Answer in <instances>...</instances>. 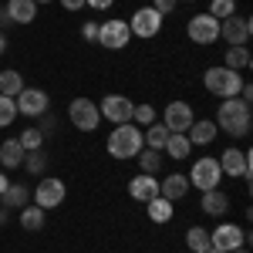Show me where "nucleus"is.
Segmentation results:
<instances>
[{
	"instance_id": "f257e3e1",
	"label": "nucleus",
	"mask_w": 253,
	"mask_h": 253,
	"mask_svg": "<svg viewBox=\"0 0 253 253\" xmlns=\"http://www.w3.org/2000/svg\"><path fill=\"white\" fill-rule=\"evenodd\" d=\"M213 122H216L219 132H226V135H233V138L250 135V128H253L250 101H243V98H226V101L219 105V112H216Z\"/></svg>"
},
{
	"instance_id": "f03ea898",
	"label": "nucleus",
	"mask_w": 253,
	"mask_h": 253,
	"mask_svg": "<svg viewBox=\"0 0 253 253\" xmlns=\"http://www.w3.org/2000/svg\"><path fill=\"white\" fill-rule=\"evenodd\" d=\"M105 149H108L112 159H135L138 152H142V128L132 125V122L115 125L112 135H108V142H105Z\"/></svg>"
},
{
	"instance_id": "7ed1b4c3",
	"label": "nucleus",
	"mask_w": 253,
	"mask_h": 253,
	"mask_svg": "<svg viewBox=\"0 0 253 253\" xmlns=\"http://www.w3.org/2000/svg\"><path fill=\"white\" fill-rule=\"evenodd\" d=\"M203 84H206V91L216 95V98H236L240 88H243V75H240V71H230L226 64H216V68H206Z\"/></svg>"
},
{
	"instance_id": "20e7f679",
	"label": "nucleus",
	"mask_w": 253,
	"mask_h": 253,
	"mask_svg": "<svg viewBox=\"0 0 253 253\" xmlns=\"http://www.w3.org/2000/svg\"><path fill=\"white\" fill-rule=\"evenodd\" d=\"M247 240H250V233H247L243 226H236V223H219L213 233H210V247L219 250V253H233V250H240Z\"/></svg>"
},
{
	"instance_id": "39448f33",
	"label": "nucleus",
	"mask_w": 253,
	"mask_h": 253,
	"mask_svg": "<svg viewBox=\"0 0 253 253\" xmlns=\"http://www.w3.org/2000/svg\"><path fill=\"white\" fill-rule=\"evenodd\" d=\"M68 115H71V125L78 132H95L98 122H101V112H98V101L91 98H75L68 105Z\"/></svg>"
},
{
	"instance_id": "423d86ee",
	"label": "nucleus",
	"mask_w": 253,
	"mask_h": 253,
	"mask_svg": "<svg viewBox=\"0 0 253 253\" xmlns=\"http://www.w3.org/2000/svg\"><path fill=\"white\" fill-rule=\"evenodd\" d=\"M189 186H196V189H219V179H223V172H219V162L216 159H196L193 162V169H189Z\"/></svg>"
},
{
	"instance_id": "0eeeda50",
	"label": "nucleus",
	"mask_w": 253,
	"mask_h": 253,
	"mask_svg": "<svg viewBox=\"0 0 253 253\" xmlns=\"http://www.w3.org/2000/svg\"><path fill=\"white\" fill-rule=\"evenodd\" d=\"M64 196H68L64 179L47 175V179H41L38 189H34V206H41V210H58L61 203H64Z\"/></svg>"
},
{
	"instance_id": "6e6552de",
	"label": "nucleus",
	"mask_w": 253,
	"mask_h": 253,
	"mask_svg": "<svg viewBox=\"0 0 253 253\" xmlns=\"http://www.w3.org/2000/svg\"><path fill=\"white\" fill-rule=\"evenodd\" d=\"M250 34H253V24H250V17H243V14H233V17L219 20V38L226 41L230 47H247Z\"/></svg>"
},
{
	"instance_id": "1a4fd4ad",
	"label": "nucleus",
	"mask_w": 253,
	"mask_h": 253,
	"mask_svg": "<svg viewBox=\"0 0 253 253\" xmlns=\"http://www.w3.org/2000/svg\"><path fill=\"white\" fill-rule=\"evenodd\" d=\"M98 112H101V118H108L112 125H125V122H132L135 101L125 98V95H105L101 105H98Z\"/></svg>"
},
{
	"instance_id": "9d476101",
	"label": "nucleus",
	"mask_w": 253,
	"mask_h": 253,
	"mask_svg": "<svg viewBox=\"0 0 253 253\" xmlns=\"http://www.w3.org/2000/svg\"><path fill=\"white\" fill-rule=\"evenodd\" d=\"M128 31H132V38H156L159 31H162V14H159L156 7H138L132 20H128Z\"/></svg>"
},
{
	"instance_id": "9b49d317",
	"label": "nucleus",
	"mask_w": 253,
	"mask_h": 253,
	"mask_svg": "<svg viewBox=\"0 0 253 253\" xmlns=\"http://www.w3.org/2000/svg\"><path fill=\"white\" fill-rule=\"evenodd\" d=\"M128 41H132L128 20H105V24L98 27V44L108 47V51H122V47H128Z\"/></svg>"
},
{
	"instance_id": "f8f14e48",
	"label": "nucleus",
	"mask_w": 253,
	"mask_h": 253,
	"mask_svg": "<svg viewBox=\"0 0 253 253\" xmlns=\"http://www.w3.org/2000/svg\"><path fill=\"white\" fill-rule=\"evenodd\" d=\"M14 101H17V112H20V115H27V118L47 115V108H51V98H47L44 88H24Z\"/></svg>"
},
{
	"instance_id": "ddd939ff",
	"label": "nucleus",
	"mask_w": 253,
	"mask_h": 253,
	"mask_svg": "<svg viewBox=\"0 0 253 253\" xmlns=\"http://www.w3.org/2000/svg\"><path fill=\"white\" fill-rule=\"evenodd\" d=\"M216 162H219V172L233 175V179H250V152H243L236 145L223 149V156L216 159Z\"/></svg>"
},
{
	"instance_id": "4468645a",
	"label": "nucleus",
	"mask_w": 253,
	"mask_h": 253,
	"mask_svg": "<svg viewBox=\"0 0 253 253\" xmlns=\"http://www.w3.org/2000/svg\"><path fill=\"white\" fill-rule=\"evenodd\" d=\"M193 122H196V115H193V105L189 101H169L166 112H162V125L169 132H186Z\"/></svg>"
},
{
	"instance_id": "2eb2a0df",
	"label": "nucleus",
	"mask_w": 253,
	"mask_h": 253,
	"mask_svg": "<svg viewBox=\"0 0 253 253\" xmlns=\"http://www.w3.org/2000/svg\"><path fill=\"white\" fill-rule=\"evenodd\" d=\"M186 34L193 44H213V41H219V20L210 17V14H196L186 27Z\"/></svg>"
},
{
	"instance_id": "dca6fc26",
	"label": "nucleus",
	"mask_w": 253,
	"mask_h": 253,
	"mask_svg": "<svg viewBox=\"0 0 253 253\" xmlns=\"http://www.w3.org/2000/svg\"><path fill=\"white\" fill-rule=\"evenodd\" d=\"M128 196L138 199V203H149V199H156L159 196V179L149 172H138L135 179H128Z\"/></svg>"
},
{
	"instance_id": "f3484780",
	"label": "nucleus",
	"mask_w": 253,
	"mask_h": 253,
	"mask_svg": "<svg viewBox=\"0 0 253 253\" xmlns=\"http://www.w3.org/2000/svg\"><path fill=\"white\" fill-rule=\"evenodd\" d=\"M189 189H193V186H189V179H186L182 172H172V175H166V179L159 182V196H162V199H169V203L186 199Z\"/></svg>"
},
{
	"instance_id": "a211bd4d",
	"label": "nucleus",
	"mask_w": 253,
	"mask_h": 253,
	"mask_svg": "<svg viewBox=\"0 0 253 253\" xmlns=\"http://www.w3.org/2000/svg\"><path fill=\"white\" fill-rule=\"evenodd\" d=\"M216 135H219V128H216V122H210V118H199V122H193V125L186 128L189 145H210Z\"/></svg>"
},
{
	"instance_id": "6ab92c4d",
	"label": "nucleus",
	"mask_w": 253,
	"mask_h": 253,
	"mask_svg": "<svg viewBox=\"0 0 253 253\" xmlns=\"http://www.w3.org/2000/svg\"><path fill=\"white\" fill-rule=\"evenodd\" d=\"M199 210H203L206 216H226V210H230V196L223 193V189H206Z\"/></svg>"
},
{
	"instance_id": "aec40b11",
	"label": "nucleus",
	"mask_w": 253,
	"mask_h": 253,
	"mask_svg": "<svg viewBox=\"0 0 253 253\" xmlns=\"http://www.w3.org/2000/svg\"><path fill=\"white\" fill-rule=\"evenodd\" d=\"M7 17L10 24H31V20L38 17V3L34 0H7Z\"/></svg>"
},
{
	"instance_id": "412c9836",
	"label": "nucleus",
	"mask_w": 253,
	"mask_h": 253,
	"mask_svg": "<svg viewBox=\"0 0 253 253\" xmlns=\"http://www.w3.org/2000/svg\"><path fill=\"white\" fill-rule=\"evenodd\" d=\"M27 199H31V189H27V186H20V182H10V186L0 193L3 210H24V206H27Z\"/></svg>"
},
{
	"instance_id": "4be33fe9",
	"label": "nucleus",
	"mask_w": 253,
	"mask_h": 253,
	"mask_svg": "<svg viewBox=\"0 0 253 253\" xmlns=\"http://www.w3.org/2000/svg\"><path fill=\"white\" fill-rule=\"evenodd\" d=\"M24 145H20L17 138H7L3 145H0V166L3 169H17V166H24Z\"/></svg>"
},
{
	"instance_id": "5701e85b",
	"label": "nucleus",
	"mask_w": 253,
	"mask_h": 253,
	"mask_svg": "<svg viewBox=\"0 0 253 253\" xmlns=\"http://www.w3.org/2000/svg\"><path fill=\"white\" fill-rule=\"evenodd\" d=\"M17 223L27 233H38V230H44V223H47V210H41V206H24L20 216H17Z\"/></svg>"
},
{
	"instance_id": "b1692460",
	"label": "nucleus",
	"mask_w": 253,
	"mask_h": 253,
	"mask_svg": "<svg viewBox=\"0 0 253 253\" xmlns=\"http://www.w3.org/2000/svg\"><path fill=\"white\" fill-rule=\"evenodd\" d=\"M166 138H169V128H166L162 122H152V125H145V132H142V145L162 152V149H166Z\"/></svg>"
},
{
	"instance_id": "393cba45",
	"label": "nucleus",
	"mask_w": 253,
	"mask_h": 253,
	"mask_svg": "<svg viewBox=\"0 0 253 253\" xmlns=\"http://www.w3.org/2000/svg\"><path fill=\"white\" fill-rule=\"evenodd\" d=\"M27 84H24V75L20 71H0V95H7V98H17L20 91H24Z\"/></svg>"
},
{
	"instance_id": "a878e982",
	"label": "nucleus",
	"mask_w": 253,
	"mask_h": 253,
	"mask_svg": "<svg viewBox=\"0 0 253 253\" xmlns=\"http://www.w3.org/2000/svg\"><path fill=\"white\" fill-rule=\"evenodd\" d=\"M162 152H169V159H186L189 152H193V145H189L186 132H169V138H166V149H162Z\"/></svg>"
},
{
	"instance_id": "bb28decb",
	"label": "nucleus",
	"mask_w": 253,
	"mask_h": 253,
	"mask_svg": "<svg viewBox=\"0 0 253 253\" xmlns=\"http://www.w3.org/2000/svg\"><path fill=\"white\" fill-rule=\"evenodd\" d=\"M145 206H149V219H152V223H169V219H172V203L162 199V196L149 199Z\"/></svg>"
},
{
	"instance_id": "cd10ccee",
	"label": "nucleus",
	"mask_w": 253,
	"mask_h": 253,
	"mask_svg": "<svg viewBox=\"0 0 253 253\" xmlns=\"http://www.w3.org/2000/svg\"><path fill=\"white\" fill-rule=\"evenodd\" d=\"M223 64H226L230 71H247V68H250V51H247V47H226Z\"/></svg>"
},
{
	"instance_id": "c85d7f7f",
	"label": "nucleus",
	"mask_w": 253,
	"mask_h": 253,
	"mask_svg": "<svg viewBox=\"0 0 253 253\" xmlns=\"http://www.w3.org/2000/svg\"><path fill=\"white\" fill-rule=\"evenodd\" d=\"M186 247L193 253H206L210 250V233H206L203 226H189V230H186Z\"/></svg>"
},
{
	"instance_id": "c756f323",
	"label": "nucleus",
	"mask_w": 253,
	"mask_h": 253,
	"mask_svg": "<svg viewBox=\"0 0 253 253\" xmlns=\"http://www.w3.org/2000/svg\"><path fill=\"white\" fill-rule=\"evenodd\" d=\"M135 159H138V166H142V172H149V175H156L162 169V156H159L156 149H142Z\"/></svg>"
},
{
	"instance_id": "7c9ffc66",
	"label": "nucleus",
	"mask_w": 253,
	"mask_h": 253,
	"mask_svg": "<svg viewBox=\"0 0 253 253\" xmlns=\"http://www.w3.org/2000/svg\"><path fill=\"white\" fill-rule=\"evenodd\" d=\"M24 169L31 175H41L44 169H47V156H44V149H34V152H27L24 156Z\"/></svg>"
},
{
	"instance_id": "2f4dec72",
	"label": "nucleus",
	"mask_w": 253,
	"mask_h": 253,
	"mask_svg": "<svg viewBox=\"0 0 253 253\" xmlns=\"http://www.w3.org/2000/svg\"><path fill=\"white\" fill-rule=\"evenodd\" d=\"M17 142L24 145V152H34V149H41V145H44V132H41V128H24Z\"/></svg>"
},
{
	"instance_id": "473e14b6",
	"label": "nucleus",
	"mask_w": 253,
	"mask_h": 253,
	"mask_svg": "<svg viewBox=\"0 0 253 253\" xmlns=\"http://www.w3.org/2000/svg\"><path fill=\"white\" fill-rule=\"evenodd\" d=\"M14 118H17V101L7 98V95H0V128L14 125Z\"/></svg>"
},
{
	"instance_id": "72a5a7b5",
	"label": "nucleus",
	"mask_w": 253,
	"mask_h": 253,
	"mask_svg": "<svg viewBox=\"0 0 253 253\" xmlns=\"http://www.w3.org/2000/svg\"><path fill=\"white\" fill-rule=\"evenodd\" d=\"M233 14H236V0H213L210 3V17H216V20H226Z\"/></svg>"
},
{
	"instance_id": "f704fd0d",
	"label": "nucleus",
	"mask_w": 253,
	"mask_h": 253,
	"mask_svg": "<svg viewBox=\"0 0 253 253\" xmlns=\"http://www.w3.org/2000/svg\"><path fill=\"white\" fill-rule=\"evenodd\" d=\"M152 122H156V108H152V105H135V112H132V125L145 128V125H152Z\"/></svg>"
},
{
	"instance_id": "c9c22d12",
	"label": "nucleus",
	"mask_w": 253,
	"mask_h": 253,
	"mask_svg": "<svg viewBox=\"0 0 253 253\" xmlns=\"http://www.w3.org/2000/svg\"><path fill=\"white\" fill-rule=\"evenodd\" d=\"M152 7H156L159 14H162V17H166V14H172L175 7H179V0H152Z\"/></svg>"
},
{
	"instance_id": "e433bc0d",
	"label": "nucleus",
	"mask_w": 253,
	"mask_h": 253,
	"mask_svg": "<svg viewBox=\"0 0 253 253\" xmlns=\"http://www.w3.org/2000/svg\"><path fill=\"white\" fill-rule=\"evenodd\" d=\"M81 38H84V41H98V24H95V20H88V24L81 27Z\"/></svg>"
},
{
	"instance_id": "4c0bfd02",
	"label": "nucleus",
	"mask_w": 253,
	"mask_h": 253,
	"mask_svg": "<svg viewBox=\"0 0 253 253\" xmlns=\"http://www.w3.org/2000/svg\"><path fill=\"white\" fill-rule=\"evenodd\" d=\"M115 0H84V7H95V10H108Z\"/></svg>"
},
{
	"instance_id": "58836bf2",
	"label": "nucleus",
	"mask_w": 253,
	"mask_h": 253,
	"mask_svg": "<svg viewBox=\"0 0 253 253\" xmlns=\"http://www.w3.org/2000/svg\"><path fill=\"white\" fill-rule=\"evenodd\" d=\"M58 3L64 10H81V7H84V0H58Z\"/></svg>"
},
{
	"instance_id": "ea45409f",
	"label": "nucleus",
	"mask_w": 253,
	"mask_h": 253,
	"mask_svg": "<svg viewBox=\"0 0 253 253\" xmlns=\"http://www.w3.org/2000/svg\"><path fill=\"white\" fill-rule=\"evenodd\" d=\"M7 186H10V179H7V175L0 172V193H3V189H7Z\"/></svg>"
},
{
	"instance_id": "a19ab883",
	"label": "nucleus",
	"mask_w": 253,
	"mask_h": 253,
	"mask_svg": "<svg viewBox=\"0 0 253 253\" xmlns=\"http://www.w3.org/2000/svg\"><path fill=\"white\" fill-rule=\"evenodd\" d=\"M7 51V38H3V31H0V54Z\"/></svg>"
},
{
	"instance_id": "79ce46f5",
	"label": "nucleus",
	"mask_w": 253,
	"mask_h": 253,
	"mask_svg": "<svg viewBox=\"0 0 253 253\" xmlns=\"http://www.w3.org/2000/svg\"><path fill=\"white\" fill-rule=\"evenodd\" d=\"M233 253H250V250H243V247H240V250H233Z\"/></svg>"
},
{
	"instance_id": "37998d69",
	"label": "nucleus",
	"mask_w": 253,
	"mask_h": 253,
	"mask_svg": "<svg viewBox=\"0 0 253 253\" xmlns=\"http://www.w3.org/2000/svg\"><path fill=\"white\" fill-rule=\"evenodd\" d=\"M34 3H51V0H34Z\"/></svg>"
},
{
	"instance_id": "c03bdc74",
	"label": "nucleus",
	"mask_w": 253,
	"mask_h": 253,
	"mask_svg": "<svg viewBox=\"0 0 253 253\" xmlns=\"http://www.w3.org/2000/svg\"><path fill=\"white\" fill-rule=\"evenodd\" d=\"M206 253H219V250H213V247H210V250H206Z\"/></svg>"
},
{
	"instance_id": "a18cd8bd",
	"label": "nucleus",
	"mask_w": 253,
	"mask_h": 253,
	"mask_svg": "<svg viewBox=\"0 0 253 253\" xmlns=\"http://www.w3.org/2000/svg\"><path fill=\"white\" fill-rule=\"evenodd\" d=\"M189 3H193V0H189Z\"/></svg>"
}]
</instances>
